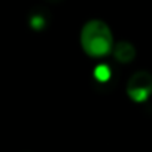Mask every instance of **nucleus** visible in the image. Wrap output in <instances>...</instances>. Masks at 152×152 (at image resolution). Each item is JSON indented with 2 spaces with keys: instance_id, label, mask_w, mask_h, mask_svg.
I'll return each mask as SVG.
<instances>
[{
  "instance_id": "nucleus-1",
  "label": "nucleus",
  "mask_w": 152,
  "mask_h": 152,
  "mask_svg": "<svg viewBox=\"0 0 152 152\" xmlns=\"http://www.w3.org/2000/svg\"><path fill=\"white\" fill-rule=\"evenodd\" d=\"M81 46L90 57H104L113 46V37L109 26L100 20L88 21L81 31Z\"/></svg>"
},
{
  "instance_id": "nucleus-2",
  "label": "nucleus",
  "mask_w": 152,
  "mask_h": 152,
  "mask_svg": "<svg viewBox=\"0 0 152 152\" xmlns=\"http://www.w3.org/2000/svg\"><path fill=\"white\" fill-rule=\"evenodd\" d=\"M152 94V75L145 70L136 72L127 82V96L136 102L142 103Z\"/></svg>"
},
{
  "instance_id": "nucleus-3",
  "label": "nucleus",
  "mask_w": 152,
  "mask_h": 152,
  "mask_svg": "<svg viewBox=\"0 0 152 152\" xmlns=\"http://www.w3.org/2000/svg\"><path fill=\"white\" fill-rule=\"evenodd\" d=\"M113 57L122 64H128L136 58V48L128 42H119L113 48Z\"/></svg>"
},
{
  "instance_id": "nucleus-4",
  "label": "nucleus",
  "mask_w": 152,
  "mask_h": 152,
  "mask_svg": "<svg viewBox=\"0 0 152 152\" xmlns=\"http://www.w3.org/2000/svg\"><path fill=\"white\" fill-rule=\"evenodd\" d=\"M94 78L99 81V82H106L110 79V69L109 66L106 64H99L96 69H94Z\"/></svg>"
},
{
  "instance_id": "nucleus-5",
  "label": "nucleus",
  "mask_w": 152,
  "mask_h": 152,
  "mask_svg": "<svg viewBox=\"0 0 152 152\" xmlns=\"http://www.w3.org/2000/svg\"><path fill=\"white\" fill-rule=\"evenodd\" d=\"M30 24H31V27H33V28L39 30V28H42V27L45 26V20H43L40 15H34V17L31 18Z\"/></svg>"
}]
</instances>
